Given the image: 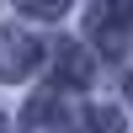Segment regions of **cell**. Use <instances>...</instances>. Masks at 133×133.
I'll return each mask as SVG.
<instances>
[{
  "mask_svg": "<svg viewBox=\"0 0 133 133\" xmlns=\"http://www.w3.org/2000/svg\"><path fill=\"white\" fill-rule=\"evenodd\" d=\"M85 32H91V43L107 59H117L128 48V32H133V0H91Z\"/></svg>",
  "mask_w": 133,
  "mask_h": 133,
  "instance_id": "obj_1",
  "label": "cell"
},
{
  "mask_svg": "<svg viewBox=\"0 0 133 133\" xmlns=\"http://www.w3.org/2000/svg\"><path fill=\"white\" fill-rule=\"evenodd\" d=\"M43 59V43L21 27H0V80H27Z\"/></svg>",
  "mask_w": 133,
  "mask_h": 133,
  "instance_id": "obj_2",
  "label": "cell"
},
{
  "mask_svg": "<svg viewBox=\"0 0 133 133\" xmlns=\"http://www.w3.org/2000/svg\"><path fill=\"white\" fill-rule=\"evenodd\" d=\"M91 53L80 43H53V91H85L91 85Z\"/></svg>",
  "mask_w": 133,
  "mask_h": 133,
  "instance_id": "obj_3",
  "label": "cell"
},
{
  "mask_svg": "<svg viewBox=\"0 0 133 133\" xmlns=\"http://www.w3.org/2000/svg\"><path fill=\"white\" fill-rule=\"evenodd\" d=\"M21 133H69V112H64L59 91H43L27 101V112H21Z\"/></svg>",
  "mask_w": 133,
  "mask_h": 133,
  "instance_id": "obj_4",
  "label": "cell"
},
{
  "mask_svg": "<svg viewBox=\"0 0 133 133\" xmlns=\"http://www.w3.org/2000/svg\"><path fill=\"white\" fill-rule=\"evenodd\" d=\"M80 133H123V112L117 107H85Z\"/></svg>",
  "mask_w": 133,
  "mask_h": 133,
  "instance_id": "obj_5",
  "label": "cell"
},
{
  "mask_svg": "<svg viewBox=\"0 0 133 133\" xmlns=\"http://www.w3.org/2000/svg\"><path fill=\"white\" fill-rule=\"evenodd\" d=\"M27 16H37V21H59L64 11H69V0H16Z\"/></svg>",
  "mask_w": 133,
  "mask_h": 133,
  "instance_id": "obj_6",
  "label": "cell"
},
{
  "mask_svg": "<svg viewBox=\"0 0 133 133\" xmlns=\"http://www.w3.org/2000/svg\"><path fill=\"white\" fill-rule=\"evenodd\" d=\"M128 101H133V75H128Z\"/></svg>",
  "mask_w": 133,
  "mask_h": 133,
  "instance_id": "obj_7",
  "label": "cell"
}]
</instances>
